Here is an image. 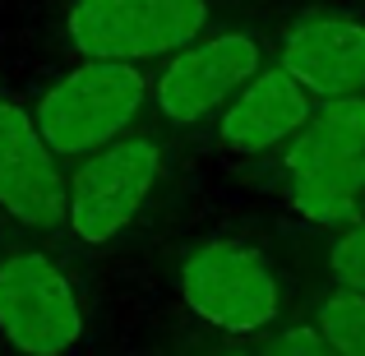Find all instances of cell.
Masks as SVG:
<instances>
[{"mask_svg": "<svg viewBox=\"0 0 365 356\" xmlns=\"http://www.w3.org/2000/svg\"><path fill=\"white\" fill-rule=\"evenodd\" d=\"M287 199L310 227H351L365 208V93L314 107L282 153Z\"/></svg>", "mask_w": 365, "mask_h": 356, "instance_id": "cell-1", "label": "cell"}, {"mask_svg": "<svg viewBox=\"0 0 365 356\" xmlns=\"http://www.w3.org/2000/svg\"><path fill=\"white\" fill-rule=\"evenodd\" d=\"M148 107V74L125 61H83L37 98V130L56 158H88L125 139Z\"/></svg>", "mask_w": 365, "mask_h": 356, "instance_id": "cell-2", "label": "cell"}, {"mask_svg": "<svg viewBox=\"0 0 365 356\" xmlns=\"http://www.w3.org/2000/svg\"><path fill=\"white\" fill-rule=\"evenodd\" d=\"M208 28V0H70L65 33L83 61H162Z\"/></svg>", "mask_w": 365, "mask_h": 356, "instance_id": "cell-3", "label": "cell"}, {"mask_svg": "<svg viewBox=\"0 0 365 356\" xmlns=\"http://www.w3.org/2000/svg\"><path fill=\"white\" fill-rule=\"evenodd\" d=\"M180 301L217 333H264L282 310V287L264 250L245 240H204L180 259Z\"/></svg>", "mask_w": 365, "mask_h": 356, "instance_id": "cell-4", "label": "cell"}, {"mask_svg": "<svg viewBox=\"0 0 365 356\" xmlns=\"http://www.w3.org/2000/svg\"><path fill=\"white\" fill-rule=\"evenodd\" d=\"M158 180H162V143L148 134H125L107 148L88 153L74 167L65 227L83 245H107L139 218Z\"/></svg>", "mask_w": 365, "mask_h": 356, "instance_id": "cell-5", "label": "cell"}, {"mask_svg": "<svg viewBox=\"0 0 365 356\" xmlns=\"http://www.w3.org/2000/svg\"><path fill=\"white\" fill-rule=\"evenodd\" d=\"M0 333L24 356H65L83 338V305L51 255L14 250L0 259Z\"/></svg>", "mask_w": 365, "mask_h": 356, "instance_id": "cell-6", "label": "cell"}, {"mask_svg": "<svg viewBox=\"0 0 365 356\" xmlns=\"http://www.w3.org/2000/svg\"><path fill=\"white\" fill-rule=\"evenodd\" d=\"M264 70V46L250 33H213L190 42L185 51L167 56L153 107L167 125H199L208 116H222L227 102Z\"/></svg>", "mask_w": 365, "mask_h": 356, "instance_id": "cell-7", "label": "cell"}, {"mask_svg": "<svg viewBox=\"0 0 365 356\" xmlns=\"http://www.w3.org/2000/svg\"><path fill=\"white\" fill-rule=\"evenodd\" d=\"M0 208L37 232L65 227L70 213V176H61V158L33 111L9 98H0Z\"/></svg>", "mask_w": 365, "mask_h": 356, "instance_id": "cell-8", "label": "cell"}, {"mask_svg": "<svg viewBox=\"0 0 365 356\" xmlns=\"http://www.w3.org/2000/svg\"><path fill=\"white\" fill-rule=\"evenodd\" d=\"M277 65L310 98H361L365 93V24L347 14L296 19L277 42Z\"/></svg>", "mask_w": 365, "mask_h": 356, "instance_id": "cell-9", "label": "cell"}, {"mask_svg": "<svg viewBox=\"0 0 365 356\" xmlns=\"http://www.w3.org/2000/svg\"><path fill=\"white\" fill-rule=\"evenodd\" d=\"M314 116V98L282 70H259L255 79L227 102V111L217 116V143L236 158H259L268 148H282L305 130V121Z\"/></svg>", "mask_w": 365, "mask_h": 356, "instance_id": "cell-10", "label": "cell"}, {"mask_svg": "<svg viewBox=\"0 0 365 356\" xmlns=\"http://www.w3.org/2000/svg\"><path fill=\"white\" fill-rule=\"evenodd\" d=\"M314 329L338 356H365V296L351 287L329 292L314 305Z\"/></svg>", "mask_w": 365, "mask_h": 356, "instance_id": "cell-11", "label": "cell"}, {"mask_svg": "<svg viewBox=\"0 0 365 356\" xmlns=\"http://www.w3.org/2000/svg\"><path fill=\"white\" fill-rule=\"evenodd\" d=\"M329 278L365 296V223H351L329 245Z\"/></svg>", "mask_w": 365, "mask_h": 356, "instance_id": "cell-12", "label": "cell"}, {"mask_svg": "<svg viewBox=\"0 0 365 356\" xmlns=\"http://www.w3.org/2000/svg\"><path fill=\"white\" fill-rule=\"evenodd\" d=\"M259 356H338L329 347V342L319 338V329H282V333H273V338L259 347Z\"/></svg>", "mask_w": 365, "mask_h": 356, "instance_id": "cell-13", "label": "cell"}, {"mask_svg": "<svg viewBox=\"0 0 365 356\" xmlns=\"http://www.w3.org/2000/svg\"><path fill=\"white\" fill-rule=\"evenodd\" d=\"M204 356H259V352H241V347H213V352H204Z\"/></svg>", "mask_w": 365, "mask_h": 356, "instance_id": "cell-14", "label": "cell"}]
</instances>
